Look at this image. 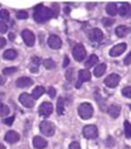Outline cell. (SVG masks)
<instances>
[{"mask_svg":"<svg viewBox=\"0 0 131 149\" xmlns=\"http://www.w3.org/2000/svg\"><path fill=\"white\" fill-rule=\"evenodd\" d=\"M57 112L59 115H63L64 113V100L62 97H60L57 101Z\"/></svg>","mask_w":131,"mask_h":149,"instance_id":"obj_25","label":"cell"},{"mask_svg":"<svg viewBox=\"0 0 131 149\" xmlns=\"http://www.w3.org/2000/svg\"><path fill=\"white\" fill-rule=\"evenodd\" d=\"M0 18L3 19V20H8L10 18V13L6 10H1L0 11Z\"/></svg>","mask_w":131,"mask_h":149,"instance_id":"obj_33","label":"cell"},{"mask_svg":"<svg viewBox=\"0 0 131 149\" xmlns=\"http://www.w3.org/2000/svg\"><path fill=\"white\" fill-rule=\"evenodd\" d=\"M113 20L112 19H108V18H103V24H104V26H110V25H112L113 24Z\"/></svg>","mask_w":131,"mask_h":149,"instance_id":"obj_38","label":"cell"},{"mask_svg":"<svg viewBox=\"0 0 131 149\" xmlns=\"http://www.w3.org/2000/svg\"><path fill=\"white\" fill-rule=\"evenodd\" d=\"M8 38H10V40H11V41H14V40H15V34H13V33H10V34H8Z\"/></svg>","mask_w":131,"mask_h":149,"instance_id":"obj_44","label":"cell"},{"mask_svg":"<svg viewBox=\"0 0 131 149\" xmlns=\"http://www.w3.org/2000/svg\"><path fill=\"white\" fill-rule=\"evenodd\" d=\"M78 112L82 119L88 120L94 116V107L89 103H82L78 108Z\"/></svg>","mask_w":131,"mask_h":149,"instance_id":"obj_2","label":"cell"},{"mask_svg":"<svg viewBox=\"0 0 131 149\" xmlns=\"http://www.w3.org/2000/svg\"><path fill=\"white\" fill-rule=\"evenodd\" d=\"M69 149H81V146L78 142H72L69 145Z\"/></svg>","mask_w":131,"mask_h":149,"instance_id":"obj_40","label":"cell"},{"mask_svg":"<svg viewBox=\"0 0 131 149\" xmlns=\"http://www.w3.org/2000/svg\"><path fill=\"white\" fill-rule=\"evenodd\" d=\"M47 93L49 95L51 98H55V96H56V89L54 87H49L47 89Z\"/></svg>","mask_w":131,"mask_h":149,"instance_id":"obj_39","label":"cell"},{"mask_svg":"<svg viewBox=\"0 0 131 149\" xmlns=\"http://www.w3.org/2000/svg\"><path fill=\"white\" fill-rule=\"evenodd\" d=\"M53 110H54L53 104L48 103V102H43L38 109V112H39V116H41V117L47 118L53 113Z\"/></svg>","mask_w":131,"mask_h":149,"instance_id":"obj_6","label":"cell"},{"mask_svg":"<svg viewBox=\"0 0 131 149\" xmlns=\"http://www.w3.org/2000/svg\"><path fill=\"white\" fill-rule=\"evenodd\" d=\"M127 33H128V29L125 25H120V26H118L115 29V35L120 38L125 37L126 35H127Z\"/></svg>","mask_w":131,"mask_h":149,"instance_id":"obj_21","label":"cell"},{"mask_svg":"<svg viewBox=\"0 0 131 149\" xmlns=\"http://www.w3.org/2000/svg\"><path fill=\"white\" fill-rule=\"evenodd\" d=\"M0 149H6V147H4V145H2V144H0Z\"/></svg>","mask_w":131,"mask_h":149,"instance_id":"obj_46","label":"cell"},{"mask_svg":"<svg viewBox=\"0 0 131 149\" xmlns=\"http://www.w3.org/2000/svg\"><path fill=\"white\" fill-rule=\"evenodd\" d=\"M48 46L53 49H60L62 46V41L57 35H51L47 40Z\"/></svg>","mask_w":131,"mask_h":149,"instance_id":"obj_10","label":"cell"},{"mask_svg":"<svg viewBox=\"0 0 131 149\" xmlns=\"http://www.w3.org/2000/svg\"><path fill=\"white\" fill-rule=\"evenodd\" d=\"M106 68H107V65H106V64H105V63H100L94 70V76H96V78L102 77V76L105 74V72H106Z\"/></svg>","mask_w":131,"mask_h":149,"instance_id":"obj_19","label":"cell"},{"mask_svg":"<svg viewBox=\"0 0 131 149\" xmlns=\"http://www.w3.org/2000/svg\"><path fill=\"white\" fill-rule=\"evenodd\" d=\"M91 80V74L87 69H81L79 70V82L77 84V87H80V85L84 82H88Z\"/></svg>","mask_w":131,"mask_h":149,"instance_id":"obj_12","label":"cell"},{"mask_svg":"<svg viewBox=\"0 0 131 149\" xmlns=\"http://www.w3.org/2000/svg\"><path fill=\"white\" fill-rule=\"evenodd\" d=\"M53 17V12L51 8H46L43 4H38L35 8V13H34V19L38 23H44Z\"/></svg>","mask_w":131,"mask_h":149,"instance_id":"obj_1","label":"cell"},{"mask_svg":"<svg viewBox=\"0 0 131 149\" xmlns=\"http://www.w3.org/2000/svg\"><path fill=\"white\" fill-rule=\"evenodd\" d=\"M8 31V25L6 24V22L0 21V34H4Z\"/></svg>","mask_w":131,"mask_h":149,"instance_id":"obj_36","label":"cell"},{"mask_svg":"<svg viewBox=\"0 0 131 149\" xmlns=\"http://www.w3.org/2000/svg\"><path fill=\"white\" fill-rule=\"evenodd\" d=\"M130 57H131V54H128L127 57L125 58V60H124V63H125L126 65H129V64H130Z\"/></svg>","mask_w":131,"mask_h":149,"instance_id":"obj_42","label":"cell"},{"mask_svg":"<svg viewBox=\"0 0 131 149\" xmlns=\"http://www.w3.org/2000/svg\"><path fill=\"white\" fill-rule=\"evenodd\" d=\"M107 112L111 118L116 119V118H119V116H120V113H121V106L118 105V104H112V105H110V106L108 107Z\"/></svg>","mask_w":131,"mask_h":149,"instance_id":"obj_15","label":"cell"},{"mask_svg":"<svg viewBox=\"0 0 131 149\" xmlns=\"http://www.w3.org/2000/svg\"><path fill=\"white\" fill-rule=\"evenodd\" d=\"M119 13H120V15L122 17L128 16V14H129V4H127V3L123 4V6L120 8V11H119Z\"/></svg>","mask_w":131,"mask_h":149,"instance_id":"obj_27","label":"cell"},{"mask_svg":"<svg viewBox=\"0 0 131 149\" xmlns=\"http://www.w3.org/2000/svg\"><path fill=\"white\" fill-rule=\"evenodd\" d=\"M16 72H17L16 67H6V68L3 69V74H6V76H11V74H15Z\"/></svg>","mask_w":131,"mask_h":149,"instance_id":"obj_29","label":"cell"},{"mask_svg":"<svg viewBox=\"0 0 131 149\" xmlns=\"http://www.w3.org/2000/svg\"><path fill=\"white\" fill-rule=\"evenodd\" d=\"M19 139H20V136H19V134L16 132V131H8V132H6V136H4V140H6L8 143L10 144H14V143H17V142L19 141Z\"/></svg>","mask_w":131,"mask_h":149,"instance_id":"obj_17","label":"cell"},{"mask_svg":"<svg viewBox=\"0 0 131 149\" xmlns=\"http://www.w3.org/2000/svg\"><path fill=\"white\" fill-rule=\"evenodd\" d=\"M106 12L109 14L110 16H115L118 14V6L115 3H108L106 6Z\"/></svg>","mask_w":131,"mask_h":149,"instance_id":"obj_20","label":"cell"},{"mask_svg":"<svg viewBox=\"0 0 131 149\" xmlns=\"http://www.w3.org/2000/svg\"><path fill=\"white\" fill-rule=\"evenodd\" d=\"M65 77H66V79L69 82H71L72 80H73V70L72 69H68L66 72V74H65Z\"/></svg>","mask_w":131,"mask_h":149,"instance_id":"obj_35","label":"cell"},{"mask_svg":"<svg viewBox=\"0 0 131 149\" xmlns=\"http://www.w3.org/2000/svg\"><path fill=\"white\" fill-rule=\"evenodd\" d=\"M21 36H22L23 41L25 42V44H26L27 46H30V47L34 46L35 41H36V38H35L34 33L30 32V29H24L23 32L21 33Z\"/></svg>","mask_w":131,"mask_h":149,"instance_id":"obj_7","label":"cell"},{"mask_svg":"<svg viewBox=\"0 0 131 149\" xmlns=\"http://www.w3.org/2000/svg\"><path fill=\"white\" fill-rule=\"evenodd\" d=\"M98 62H99L98 56H96V55H91L88 58V60L85 62V66L87 67V68H90V67H92L94 64H96Z\"/></svg>","mask_w":131,"mask_h":149,"instance_id":"obj_22","label":"cell"},{"mask_svg":"<svg viewBox=\"0 0 131 149\" xmlns=\"http://www.w3.org/2000/svg\"><path fill=\"white\" fill-rule=\"evenodd\" d=\"M72 56H73V58H75L77 61H79V62L83 61L86 57V49L83 44L79 43V44H76V45L73 46V48H72Z\"/></svg>","mask_w":131,"mask_h":149,"instance_id":"obj_4","label":"cell"},{"mask_svg":"<svg viewBox=\"0 0 131 149\" xmlns=\"http://www.w3.org/2000/svg\"><path fill=\"white\" fill-rule=\"evenodd\" d=\"M88 37L94 42H100L103 39V32L99 29H92L88 33Z\"/></svg>","mask_w":131,"mask_h":149,"instance_id":"obj_13","label":"cell"},{"mask_svg":"<svg viewBox=\"0 0 131 149\" xmlns=\"http://www.w3.org/2000/svg\"><path fill=\"white\" fill-rule=\"evenodd\" d=\"M40 64H41V58H39V57H33L30 59V72H37L38 67L40 66Z\"/></svg>","mask_w":131,"mask_h":149,"instance_id":"obj_18","label":"cell"},{"mask_svg":"<svg viewBox=\"0 0 131 149\" xmlns=\"http://www.w3.org/2000/svg\"><path fill=\"white\" fill-rule=\"evenodd\" d=\"M17 57V52L14 49H8L3 54V58L6 60H14Z\"/></svg>","mask_w":131,"mask_h":149,"instance_id":"obj_24","label":"cell"},{"mask_svg":"<svg viewBox=\"0 0 131 149\" xmlns=\"http://www.w3.org/2000/svg\"><path fill=\"white\" fill-rule=\"evenodd\" d=\"M83 136L85 139H88V140H94L96 139L99 136V132H98V128L96 125H86L83 128Z\"/></svg>","mask_w":131,"mask_h":149,"instance_id":"obj_5","label":"cell"},{"mask_svg":"<svg viewBox=\"0 0 131 149\" xmlns=\"http://www.w3.org/2000/svg\"><path fill=\"white\" fill-rule=\"evenodd\" d=\"M15 121V117H11V118H8V119H4L3 120V123L6 124V125H8V126H12L13 125V122Z\"/></svg>","mask_w":131,"mask_h":149,"instance_id":"obj_37","label":"cell"},{"mask_svg":"<svg viewBox=\"0 0 131 149\" xmlns=\"http://www.w3.org/2000/svg\"><path fill=\"white\" fill-rule=\"evenodd\" d=\"M120 80H121V77L119 76V74H109V76H107V78L104 80V83L107 87L113 88V87H115V86L119 85Z\"/></svg>","mask_w":131,"mask_h":149,"instance_id":"obj_9","label":"cell"},{"mask_svg":"<svg viewBox=\"0 0 131 149\" xmlns=\"http://www.w3.org/2000/svg\"><path fill=\"white\" fill-rule=\"evenodd\" d=\"M126 48H127V44H126V43H120V44L113 46V47L110 49L109 55L111 57H119L126 51Z\"/></svg>","mask_w":131,"mask_h":149,"instance_id":"obj_11","label":"cell"},{"mask_svg":"<svg viewBox=\"0 0 131 149\" xmlns=\"http://www.w3.org/2000/svg\"><path fill=\"white\" fill-rule=\"evenodd\" d=\"M51 12H53V17H58V15H59V6L57 4V3H54L53 4V8H51Z\"/></svg>","mask_w":131,"mask_h":149,"instance_id":"obj_32","label":"cell"},{"mask_svg":"<svg viewBox=\"0 0 131 149\" xmlns=\"http://www.w3.org/2000/svg\"><path fill=\"white\" fill-rule=\"evenodd\" d=\"M19 101H20V103H21L24 107H26V108H32V107H34V105H35L34 99L32 98L30 95H28V93H23L20 95Z\"/></svg>","mask_w":131,"mask_h":149,"instance_id":"obj_8","label":"cell"},{"mask_svg":"<svg viewBox=\"0 0 131 149\" xmlns=\"http://www.w3.org/2000/svg\"><path fill=\"white\" fill-rule=\"evenodd\" d=\"M43 65L47 69H53L56 67V63H55V61L53 59H46V60H44L43 61Z\"/></svg>","mask_w":131,"mask_h":149,"instance_id":"obj_26","label":"cell"},{"mask_svg":"<svg viewBox=\"0 0 131 149\" xmlns=\"http://www.w3.org/2000/svg\"><path fill=\"white\" fill-rule=\"evenodd\" d=\"M44 93H45V89H44L43 86H37V87L34 89V91H33L32 98L33 99H39Z\"/></svg>","mask_w":131,"mask_h":149,"instance_id":"obj_23","label":"cell"},{"mask_svg":"<svg viewBox=\"0 0 131 149\" xmlns=\"http://www.w3.org/2000/svg\"><path fill=\"white\" fill-rule=\"evenodd\" d=\"M124 127H125V134L128 139H130L131 134H130V124H129L128 121H125L124 123Z\"/></svg>","mask_w":131,"mask_h":149,"instance_id":"obj_31","label":"cell"},{"mask_svg":"<svg viewBox=\"0 0 131 149\" xmlns=\"http://www.w3.org/2000/svg\"><path fill=\"white\" fill-rule=\"evenodd\" d=\"M4 82H6L4 78H3L2 76H0V85H3V84H4Z\"/></svg>","mask_w":131,"mask_h":149,"instance_id":"obj_45","label":"cell"},{"mask_svg":"<svg viewBox=\"0 0 131 149\" xmlns=\"http://www.w3.org/2000/svg\"><path fill=\"white\" fill-rule=\"evenodd\" d=\"M68 63H69V59H68V57H65L64 61H63V67H66Z\"/></svg>","mask_w":131,"mask_h":149,"instance_id":"obj_43","label":"cell"},{"mask_svg":"<svg viewBox=\"0 0 131 149\" xmlns=\"http://www.w3.org/2000/svg\"><path fill=\"white\" fill-rule=\"evenodd\" d=\"M33 145L36 149H44L47 146V141L41 136H35L33 140Z\"/></svg>","mask_w":131,"mask_h":149,"instance_id":"obj_16","label":"cell"},{"mask_svg":"<svg viewBox=\"0 0 131 149\" xmlns=\"http://www.w3.org/2000/svg\"><path fill=\"white\" fill-rule=\"evenodd\" d=\"M122 93L124 95V97L126 98H131V88L130 86H126L122 89Z\"/></svg>","mask_w":131,"mask_h":149,"instance_id":"obj_30","label":"cell"},{"mask_svg":"<svg viewBox=\"0 0 131 149\" xmlns=\"http://www.w3.org/2000/svg\"><path fill=\"white\" fill-rule=\"evenodd\" d=\"M8 113H10V108L6 105H4V104H0V116L1 117H6Z\"/></svg>","mask_w":131,"mask_h":149,"instance_id":"obj_28","label":"cell"},{"mask_svg":"<svg viewBox=\"0 0 131 149\" xmlns=\"http://www.w3.org/2000/svg\"><path fill=\"white\" fill-rule=\"evenodd\" d=\"M6 44V40L3 37H0V48H2L3 46Z\"/></svg>","mask_w":131,"mask_h":149,"instance_id":"obj_41","label":"cell"},{"mask_svg":"<svg viewBox=\"0 0 131 149\" xmlns=\"http://www.w3.org/2000/svg\"><path fill=\"white\" fill-rule=\"evenodd\" d=\"M0 104H1V102H0Z\"/></svg>","mask_w":131,"mask_h":149,"instance_id":"obj_47","label":"cell"},{"mask_svg":"<svg viewBox=\"0 0 131 149\" xmlns=\"http://www.w3.org/2000/svg\"><path fill=\"white\" fill-rule=\"evenodd\" d=\"M16 17L18 19H26L27 17H28V14L25 11H19V12H17Z\"/></svg>","mask_w":131,"mask_h":149,"instance_id":"obj_34","label":"cell"},{"mask_svg":"<svg viewBox=\"0 0 131 149\" xmlns=\"http://www.w3.org/2000/svg\"><path fill=\"white\" fill-rule=\"evenodd\" d=\"M33 83H34V81H33L30 78L21 77L16 81V86L18 88H25V87H30Z\"/></svg>","mask_w":131,"mask_h":149,"instance_id":"obj_14","label":"cell"},{"mask_svg":"<svg viewBox=\"0 0 131 149\" xmlns=\"http://www.w3.org/2000/svg\"><path fill=\"white\" fill-rule=\"evenodd\" d=\"M40 130L41 132L46 136H51L55 134V131H56V126L53 122H49V121H43L40 124Z\"/></svg>","mask_w":131,"mask_h":149,"instance_id":"obj_3","label":"cell"}]
</instances>
